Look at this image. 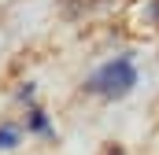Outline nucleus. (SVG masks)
<instances>
[{
    "mask_svg": "<svg viewBox=\"0 0 159 155\" xmlns=\"http://www.w3.org/2000/svg\"><path fill=\"white\" fill-rule=\"evenodd\" d=\"M137 85V70H133V63L122 55L115 63H107V67H100L96 74L89 78V92H100V96H107V100H122L129 89Z\"/></svg>",
    "mask_w": 159,
    "mask_h": 155,
    "instance_id": "f257e3e1",
    "label": "nucleus"
},
{
    "mask_svg": "<svg viewBox=\"0 0 159 155\" xmlns=\"http://www.w3.org/2000/svg\"><path fill=\"white\" fill-rule=\"evenodd\" d=\"M30 129H37V133H48V122H44V111H30Z\"/></svg>",
    "mask_w": 159,
    "mask_h": 155,
    "instance_id": "f03ea898",
    "label": "nucleus"
},
{
    "mask_svg": "<svg viewBox=\"0 0 159 155\" xmlns=\"http://www.w3.org/2000/svg\"><path fill=\"white\" fill-rule=\"evenodd\" d=\"M15 140H19V133L4 126V129H0V148H15Z\"/></svg>",
    "mask_w": 159,
    "mask_h": 155,
    "instance_id": "7ed1b4c3",
    "label": "nucleus"
},
{
    "mask_svg": "<svg viewBox=\"0 0 159 155\" xmlns=\"http://www.w3.org/2000/svg\"><path fill=\"white\" fill-rule=\"evenodd\" d=\"M152 15H156V22H159V0H152Z\"/></svg>",
    "mask_w": 159,
    "mask_h": 155,
    "instance_id": "20e7f679",
    "label": "nucleus"
}]
</instances>
